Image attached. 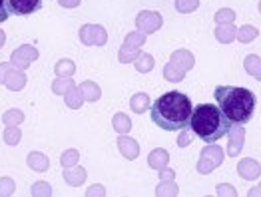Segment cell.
<instances>
[{"instance_id": "obj_1", "label": "cell", "mask_w": 261, "mask_h": 197, "mask_svg": "<svg viewBox=\"0 0 261 197\" xmlns=\"http://www.w3.org/2000/svg\"><path fill=\"white\" fill-rule=\"evenodd\" d=\"M192 100L181 92H168L152 104V122L166 131H181L190 126L192 118Z\"/></svg>"}, {"instance_id": "obj_2", "label": "cell", "mask_w": 261, "mask_h": 197, "mask_svg": "<svg viewBox=\"0 0 261 197\" xmlns=\"http://www.w3.org/2000/svg\"><path fill=\"white\" fill-rule=\"evenodd\" d=\"M216 104L223 111V116L238 126H245L251 118L257 106L255 94L247 88H236V86H218L214 92Z\"/></svg>"}, {"instance_id": "obj_3", "label": "cell", "mask_w": 261, "mask_h": 197, "mask_svg": "<svg viewBox=\"0 0 261 197\" xmlns=\"http://www.w3.org/2000/svg\"><path fill=\"white\" fill-rule=\"evenodd\" d=\"M231 122L223 116V111L218 108V104H199L192 111L190 118V131L197 139L205 144H216L223 135H227Z\"/></svg>"}, {"instance_id": "obj_4", "label": "cell", "mask_w": 261, "mask_h": 197, "mask_svg": "<svg viewBox=\"0 0 261 197\" xmlns=\"http://www.w3.org/2000/svg\"><path fill=\"white\" fill-rule=\"evenodd\" d=\"M80 40L86 46H104L108 42V34L98 24H86L80 28Z\"/></svg>"}, {"instance_id": "obj_5", "label": "cell", "mask_w": 261, "mask_h": 197, "mask_svg": "<svg viewBox=\"0 0 261 197\" xmlns=\"http://www.w3.org/2000/svg\"><path fill=\"white\" fill-rule=\"evenodd\" d=\"M10 14L16 16H30L42 8V0H4Z\"/></svg>"}, {"instance_id": "obj_6", "label": "cell", "mask_w": 261, "mask_h": 197, "mask_svg": "<svg viewBox=\"0 0 261 197\" xmlns=\"http://www.w3.org/2000/svg\"><path fill=\"white\" fill-rule=\"evenodd\" d=\"M227 155L229 157H236L240 155L241 150H243V144H245V128L243 126H238V124H231L229 130H227Z\"/></svg>"}, {"instance_id": "obj_7", "label": "cell", "mask_w": 261, "mask_h": 197, "mask_svg": "<svg viewBox=\"0 0 261 197\" xmlns=\"http://www.w3.org/2000/svg\"><path fill=\"white\" fill-rule=\"evenodd\" d=\"M136 26H138L140 32H144V34H153V32L160 30V26H162V16H160L158 12H153V10H144V12L138 14Z\"/></svg>"}, {"instance_id": "obj_8", "label": "cell", "mask_w": 261, "mask_h": 197, "mask_svg": "<svg viewBox=\"0 0 261 197\" xmlns=\"http://www.w3.org/2000/svg\"><path fill=\"white\" fill-rule=\"evenodd\" d=\"M238 174L241 175V179H247V181H253L257 179L261 174V165L251 159V157H243L240 163H238Z\"/></svg>"}, {"instance_id": "obj_9", "label": "cell", "mask_w": 261, "mask_h": 197, "mask_svg": "<svg viewBox=\"0 0 261 197\" xmlns=\"http://www.w3.org/2000/svg\"><path fill=\"white\" fill-rule=\"evenodd\" d=\"M216 38H218V42H221V44H231L238 38V28L233 26V22H231V24H218V28H216Z\"/></svg>"}, {"instance_id": "obj_10", "label": "cell", "mask_w": 261, "mask_h": 197, "mask_svg": "<svg viewBox=\"0 0 261 197\" xmlns=\"http://www.w3.org/2000/svg\"><path fill=\"white\" fill-rule=\"evenodd\" d=\"M201 155H203V157H207L216 167L221 165V163H223V159H225V152L219 148L218 144H207V146L201 150Z\"/></svg>"}, {"instance_id": "obj_11", "label": "cell", "mask_w": 261, "mask_h": 197, "mask_svg": "<svg viewBox=\"0 0 261 197\" xmlns=\"http://www.w3.org/2000/svg\"><path fill=\"white\" fill-rule=\"evenodd\" d=\"M172 62L174 64H177L181 70H192L194 68V64H196V58H194V54L192 52H188V50H177V52H174L172 54Z\"/></svg>"}, {"instance_id": "obj_12", "label": "cell", "mask_w": 261, "mask_h": 197, "mask_svg": "<svg viewBox=\"0 0 261 197\" xmlns=\"http://www.w3.org/2000/svg\"><path fill=\"white\" fill-rule=\"evenodd\" d=\"M243 68H245V72H247L251 78H255V80L261 82V56L249 54V56L243 60Z\"/></svg>"}, {"instance_id": "obj_13", "label": "cell", "mask_w": 261, "mask_h": 197, "mask_svg": "<svg viewBox=\"0 0 261 197\" xmlns=\"http://www.w3.org/2000/svg\"><path fill=\"white\" fill-rule=\"evenodd\" d=\"M118 146H120V152L124 153L128 159H136L138 153H140V146L136 144V139H130V137H120Z\"/></svg>"}, {"instance_id": "obj_14", "label": "cell", "mask_w": 261, "mask_h": 197, "mask_svg": "<svg viewBox=\"0 0 261 197\" xmlns=\"http://www.w3.org/2000/svg\"><path fill=\"white\" fill-rule=\"evenodd\" d=\"M257 36H259V30H257L255 26L243 24L241 28H238V38H236V40H240L241 44H249V42H253Z\"/></svg>"}, {"instance_id": "obj_15", "label": "cell", "mask_w": 261, "mask_h": 197, "mask_svg": "<svg viewBox=\"0 0 261 197\" xmlns=\"http://www.w3.org/2000/svg\"><path fill=\"white\" fill-rule=\"evenodd\" d=\"M168 159H170V155H168L166 150H153L150 153V157H148V163L152 165L153 170H164L166 163H168Z\"/></svg>"}, {"instance_id": "obj_16", "label": "cell", "mask_w": 261, "mask_h": 197, "mask_svg": "<svg viewBox=\"0 0 261 197\" xmlns=\"http://www.w3.org/2000/svg\"><path fill=\"white\" fill-rule=\"evenodd\" d=\"M164 76L170 80V82H181L186 78V70H181L177 64L170 62V64L164 66Z\"/></svg>"}, {"instance_id": "obj_17", "label": "cell", "mask_w": 261, "mask_h": 197, "mask_svg": "<svg viewBox=\"0 0 261 197\" xmlns=\"http://www.w3.org/2000/svg\"><path fill=\"white\" fill-rule=\"evenodd\" d=\"M80 92H82V98H86L90 102H94V100H98V98L102 96L100 88L96 86L94 82H84V84L80 86Z\"/></svg>"}, {"instance_id": "obj_18", "label": "cell", "mask_w": 261, "mask_h": 197, "mask_svg": "<svg viewBox=\"0 0 261 197\" xmlns=\"http://www.w3.org/2000/svg\"><path fill=\"white\" fill-rule=\"evenodd\" d=\"M148 104H150V100H148L146 94H136V96L132 98V109H134L136 114L146 111V109H148Z\"/></svg>"}, {"instance_id": "obj_19", "label": "cell", "mask_w": 261, "mask_h": 197, "mask_svg": "<svg viewBox=\"0 0 261 197\" xmlns=\"http://www.w3.org/2000/svg\"><path fill=\"white\" fill-rule=\"evenodd\" d=\"M236 20V12L231 8H219L216 12V22L218 24H231Z\"/></svg>"}, {"instance_id": "obj_20", "label": "cell", "mask_w": 261, "mask_h": 197, "mask_svg": "<svg viewBox=\"0 0 261 197\" xmlns=\"http://www.w3.org/2000/svg\"><path fill=\"white\" fill-rule=\"evenodd\" d=\"M136 68H138L140 72H150L153 68V58L150 54H140V56L136 58Z\"/></svg>"}, {"instance_id": "obj_21", "label": "cell", "mask_w": 261, "mask_h": 197, "mask_svg": "<svg viewBox=\"0 0 261 197\" xmlns=\"http://www.w3.org/2000/svg\"><path fill=\"white\" fill-rule=\"evenodd\" d=\"M114 128L120 131V133H126V131L132 128L128 116H124V114H116V116H114Z\"/></svg>"}, {"instance_id": "obj_22", "label": "cell", "mask_w": 261, "mask_h": 197, "mask_svg": "<svg viewBox=\"0 0 261 197\" xmlns=\"http://www.w3.org/2000/svg\"><path fill=\"white\" fill-rule=\"evenodd\" d=\"M197 6H199V0H175V8L184 14L188 12H194Z\"/></svg>"}, {"instance_id": "obj_23", "label": "cell", "mask_w": 261, "mask_h": 197, "mask_svg": "<svg viewBox=\"0 0 261 197\" xmlns=\"http://www.w3.org/2000/svg\"><path fill=\"white\" fill-rule=\"evenodd\" d=\"M66 181H70L72 185H80L86 179V172L84 170H76V172H66L64 174Z\"/></svg>"}, {"instance_id": "obj_24", "label": "cell", "mask_w": 261, "mask_h": 197, "mask_svg": "<svg viewBox=\"0 0 261 197\" xmlns=\"http://www.w3.org/2000/svg\"><path fill=\"white\" fill-rule=\"evenodd\" d=\"M74 62L72 60H60V64L56 66V72H58V76H64V78H68V76H72L74 74Z\"/></svg>"}, {"instance_id": "obj_25", "label": "cell", "mask_w": 261, "mask_h": 197, "mask_svg": "<svg viewBox=\"0 0 261 197\" xmlns=\"http://www.w3.org/2000/svg\"><path fill=\"white\" fill-rule=\"evenodd\" d=\"M144 32H132L126 36V44L124 46H130V48H140L142 44H144Z\"/></svg>"}, {"instance_id": "obj_26", "label": "cell", "mask_w": 261, "mask_h": 197, "mask_svg": "<svg viewBox=\"0 0 261 197\" xmlns=\"http://www.w3.org/2000/svg\"><path fill=\"white\" fill-rule=\"evenodd\" d=\"M140 54H138V48H130V46H124L122 50H120V60L122 62H132V60H136Z\"/></svg>"}, {"instance_id": "obj_27", "label": "cell", "mask_w": 261, "mask_h": 197, "mask_svg": "<svg viewBox=\"0 0 261 197\" xmlns=\"http://www.w3.org/2000/svg\"><path fill=\"white\" fill-rule=\"evenodd\" d=\"M216 193L219 197H238V191H236V187L233 185H229V183H219L218 187H216Z\"/></svg>"}, {"instance_id": "obj_28", "label": "cell", "mask_w": 261, "mask_h": 197, "mask_svg": "<svg viewBox=\"0 0 261 197\" xmlns=\"http://www.w3.org/2000/svg\"><path fill=\"white\" fill-rule=\"evenodd\" d=\"M214 170H216V165H214L207 157H203V155H201V157H199V161H197V172H199V174H212Z\"/></svg>"}, {"instance_id": "obj_29", "label": "cell", "mask_w": 261, "mask_h": 197, "mask_svg": "<svg viewBox=\"0 0 261 197\" xmlns=\"http://www.w3.org/2000/svg\"><path fill=\"white\" fill-rule=\"evenodd\" d=\"M177 193V187L174 183H162L158 187V195H175Z\"/></svg>"}, {"instance_id": "obj_30", "label": "cell", "mask_w": 261, "mask_h": 197, "mask_svg": "<svg viewBox=\"0 0 261 197\" xmlns=\"http://www.w3.org/2000/svg\"><path fill=\"white\" fill-rule=\"evenodd\" d=\"M192 137H196L190 128H186V130H181V135H179V139H177V146H181V148H186V146H190V139Z\"/></svg>"}, {"instance_id": "obj_31", "label": "cell", "mask_w": 261, "mask_h": 197, "mask_svg": "<svg viewBox=\"0 0 261 197\" xmlns=\"http://www.w3.org/2000/svg\"><path fill=\"white\" fill-rule=\"evenodd\" d=\"M76 159H78V153L74 152V150H70V152H66L64 155H62V163H64V165L76 163Z\"/></svg>"}, {"instance_id": "obj_32", "label": "cell", "mask_w": 261, "mask_h": 197, "mask_svg": "<svg viewBox=\"0 0 261 197\" xmlns=\"http://www.w3.org/2000/svg\"><path fill=\"white\" fill-rule=\"evenodd\" d=\"M74 96H70V98H66V102L72 106V108H78L80 106V102H82V94H78V92H72Z\"/></svg>"}, {"instance_id": "obj_33", "label": "cell", "mask_w": 261, "mask_h": 197, "mask_svg": "<svg viewBox=\"0 0 261 197\" xmlns=\"http://www.w3.org/2000/svg\"><path fill=\"white\" fill-rule=\"evenodd\" d=\"M8 16H10V12H8V8H6V2L0 0V22H4Z\"/></svg>"}, {"instance_id": "obj_34", "label": "cell", "mask_w": 261, "mask_h": 197, "mask_svg": "<svg viewBox=\"0 0 261 197\" xmlns=\"http://www.w3.org/2000/svg\"><path fill=\"white\" fill-rule=\"evenodd\" d=\"M98 193H100V195H104V193H106L102 185H94V187H92V189L88 191V195H98Z\"/></svg>"}, {"instance_id": "obj_35", "label": "cell", "mask_w": 261, "mask_h": 197, "mask_svg": "<svg viewBox=\"0 0 261 197\" xmlns=\"http://www.w3.org/2000/svg\"><path fill=\"white\" fill-rule=\"evenodd\" d=\"M62 6H68V8H74V6H78L80 4V0H58Z\"/></svg>"}, {"instance_id": "obj_36", "label": "cell", "mask_w": 261, "mask_h": 197, "mask_svg": "<svg viewBox=\"0 0 261 197\" xmlns=\"http://www.w3.org/2000/svg\"><path fill=\"white\" fill-rule=\"evenodd\" d=\"M160 172H162V179H174V172H172V170H160Z\"/></svg>"}, {"instance_id": "obj_37", "label": "cell", "mask_w": 261, "mask_h": 197, "mask_svg": "<svg viewBox=\"0 0 261 197\" xmlns=\"http://www.w3.org/2000/svg\"><path fill=\"white\" fill-rule=\"evenodd\" d=\"M261 195V181H259V185H255L251 191H249V197H257Z\"/></svg>"}, {"instance_id": "obj_38", "label": "cell", "mask_w": 261, "mask_h": 197, "mask_svg": "<svg viewBox=\"0 0 261 197\" xmlns=\"http://www.w3.org/2000/svg\"><path fill=\"white\" fill-rule=\"evenodd\" d=\"M2 42H4V34L0 32V46H2Z\"/></svg>"}, {"instance_id": "obj_39", "label": "cell", "mask_w": 261, "mask_h": 197, "mask_svg": "<svg viewBox=\"0 0 261 197\" xmlns=\"http://www.w3.org/2000/svg\"><path fill=\"white\" fill-rule=\"evenodd\" d=\"M257 8H259V12H261V0H259V6H257Z\"/></svg>"}]
</instances>
